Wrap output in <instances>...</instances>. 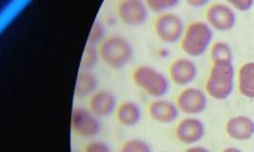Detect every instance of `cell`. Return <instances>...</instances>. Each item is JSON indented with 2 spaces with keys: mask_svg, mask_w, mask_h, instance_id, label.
<instances>
[{
  "mask_svg": "<svg viewBox=\"0 0 254 152\" xmlns=\"http://www.w3.org/2000/svg\"><path fill=\"white\" fill-rule=\"evenodd\" d=\"M100 59L113 69H121L134 55V48L126 36L109 35L98 46Z\"/></svg>",
  "mask_w": 254,
  "mask_h": 152,
  "instance_id": "6da1fadb",
  "label": "cell"
},
{
  "mask_svg": "<svg viewBox=\"0 0 254 152\" xmlns=\"http://www.w3.org/2000/svg\"><path fill=\"white\" fill-rule=\"evenodd\" d=\"M133 84L153 99L162 98L170 91V78L157 68L141 64L131 72Z\"/></svg>",
  "mask_w": 254,
  "mask_h": 152,
  "instance_id": "7a4b0ae2",
  "label": "cell"
},
{
  "mask_svg": "<svg viewBox=\"0 0 254 152\" xmlns=\"http://www.w3.org/2000/svg\"><path fill=\"white\" fill-rule=\"evenodd\" d=\"M233 77L234 69L232 63H213L206 82V91L211 97L224 100L231 95L233 90Z\"/></svg>",
  "mask_w": 254,
  "mask_h": 152,
  "instance_id": "3957f363",
  "label": "cell"
},
{
  "mask_svg": "<svg viewBox=\"0 0 254 152\" xmlns=\"http://www.w3.org/2000/svg\"><path fill=\"white\" fill-rule=\"evenodd\" d=\"M212 39V31L208 24L193 21L186 27L181 38V48L190 56L202 55Z\"/></svg>",
  "mask_w": 254,
  "mask_h": 152,
  "instance_id": "277c9868",
  "label": "cell"
},
{
  "mask_svg": "<svg viewBox=\"0 0 254 152\" xmlns=\"http://www.w3.org/2000/svg\"><path fill=\"white\" fill-rule=\"evenodd\" d=\"M70 127L76 136L82 139H93L100 133L102 124L100 118L89 107L78 105L72 109Z\"/></svg>",
  "mask_w": 254,
  "mask_h": 152,
  "instance_id": "5b68a950",
  "label": "cell"
},
{
  "mask_svg": "<svg viewBox=\"0 0 254 152\" xmlns=\"http://www.w3.org/2000/svg\"><path fill=\"white\" fill-rule=\"evenodd\" d=\"M153 29L161 41L171 44L181 40L186 28L182 17L178 13L171 11L156 15Z\"/></svg>",
  "mask_w": 254,
  "mask_h": 152,
  "instance_id": "8992f818",
  "label": "cell"
},
{
  "mask_svg": "<svg viewBox=\"0 0 254 152\" xmlns=\"http://www.w3.org/2000/svg\"><path fill=\"white\" fill-rule=\"evenodd\" d=\"M119 19L127 26H141L147 22L150 10L146 1L143 0H121L116 5Z\"/></svg>",
  "mask_w": 254,
  "mask_h": 152,
  "instance_id": "52a82bcc",
  "label": "cell"
},
{
  "mask_svg": "<svg viewBox=\"0 0 254 152\" xmlns=\"http://www.w3.org/2000/svg\"><path fill=\"white\" fill-rule=\"evenodd\" d=\"M176 105L179 110L188 115L203 112L208 104L207 96L200 89L188 87L182 90L176 97Z\"/></svg>",
  "mask_w": 254,
  "mask_h": 152,
  "instance_id": "ba28073f",
  "label": "cell"
},
{
  "mask_svg": "<svg viewBox=\"0 0 254 152\" xmlns=\"http://www.w3.org/2000/svg\"><path fill=\"white\" fill-rule=\"evenodd\" d=\"M179 112L176 103L164 97L153 99L148 105L150 119L163 125L173 124L179 116Z\"/></svg>",
  "mask_w": 254,
  "mask_h": 152,
  "instance_id": "9c48e42d",
  "label": "cell"
},
{
  "mask_svg": "<svg viewBox=\"0 0 254 152\" xmlns=\"http://www.w3.org/2000/svg\"><path fill=\"white\" fill-rule=\"evenodd\" d=\"M175 137L185 145H193L201 140L205 134L203 122L195 117H186L180 120L175 127Z\"/></svg>",
  "mask_w": 254,
  "mask_h": 152,
  "instance_id": "30bf717a",
  "label": "cell"
},
{
  "mask_svg": "<svg viewBox=\"0 0 254 152\" xmlns=\"http://www.w3.org/2000/svg\"><path fill=\"white\" fill-rule=\"evenodd\" d=\"M117 105L116 94L109 90H97L89 97L88 107L99 118L109 117L116 113Z\"/></svg>",
  "mask_w": 254,
  "mask_h": 152,
  "instance_id": "8fae6325",
  "label": "cell"
},
{
  "mask_svg": "<svg viewBox=\"0 0 254 152\" xmlns=\"http://www.w3.org/2000/svg\"><path fill=\"white\" fill-rule=\"evenodd\" d=\"M196 75V66L190 59H174L169 66V78L177 86H188L195 79Z\"/></svg>",
  "mask_w": 254,
  "mask_h": 152,
  "instance_id": "7c38bea8",
  "label": "cell"
},
{
  "mask_svg": "<svg viewBox=\"0 0 254 152\" xmlns=\"http://www.w3.org/2000/svg\"><path fill=\"white\" fill-rule=\"evenodd\" d=\"M208 23L219 31L230 30L235 23V14L231 8L223 3L210 5L206 12Z\"/></svg>",
  "mask_w": 254,
  "mask_h": 152,
  "instance_id": "4fadbf2b",
  "label": "cell"
},
{
  "mask_svg": "<svg viewBox=\"0 0 254 152\" xmlns=\"http://www.w3.org/2000/svg\"><path fill=\"white\" fill-rule=\"evenodd\" d=\"M115 114L120 125L124 127H134L141 121L142 108L138 103L132 100H125L118 104Z\"/></svg>",
  "mask_w": 254,
  "mask_h": 152,
  "instance_id": "5bb4252c",
  "label": "cell"
},
{
  "mask_svg": "<svg viewBox=\"0 0 254 152\" xmlns=\"http://www.w3.org/2000/svg\"><path fill=\"white\" fill-rule=\"evenodd\" d=\"M227 133L235 140H249L254 134V122L251 118L238 116L227 123Z\"/></svg>",
  "mask_w": 254,
  "mask_h": 152,
  "instance_id": "9a60e30c",
  "label": "cell"
},
{
  "mask_svg": "<svg viewBox=\"0 0 254 152\" xmlns=\"http://www.w3.org/2000/svg\"><path fill=\"white\" fill-rule=\"evenodd\" d=\"M99 79L93 70H79L74 85V95L78 98L92 96L98 90Z\"/></svg>",
  "mask_w": 254,
  "mask_h": 152,
  "instance_id": "2e32d148",
  "label": "cell"
},
{
  "mask_svg": "<svg viewBox=\"0 0 254 152\" xmlns=\"http://www.w3.org/2000/svg\"><path fill=\"white\" fill-rule=\"evenodd\" d=\"M239 90L249 98H254V63H247L239 71Z\"/></svg>",
  "mask_w": 254,
  "mask_h": 152,
  "instance_id": "e0dca14e",
  "label": "cell"
},
{
  "mask_svg": "<svg viewBox=\"0 0 254 152\" xmlns=\"http://www.w3.org/2000/svg\"><path fill=\"white\" fill-rule=\"evenodd\" d=\"M99 59L100 54L98 47L86 43L81 56L80 70H93Z\"/></svg>",
  "mask_w": 254,
  "mask_h": 152,
  "instance_id": "ac0fdd59",
  "label": "cell"
},
{
  "mask_svg": "<svg viewBox=\"0 0 254 152\" xmlns=\"http://www.w3.org/2000/svg\"><path fill=\"white\" fill-rule=\"evenodd\" d=\"M210 55L213 63L216 62H230L232 61V52L229 44L225 42H216L212 45Z\"/></svg>",
  "mask_w": 254,
  "mask_h": 152,
  "instance_id": "d6986e66",
  "label": "cell"
},
{
  "mask_svg": "<svg viewBox=\"0 0 254 152\" xmlns=\"http://www.w3.org/2000/svg\"><path fill=\"white\" fill-rule=\"evenodd\" d=\"M116 152H152L150 143L141 138H131L124 142Z\"/></svg>",
  "mask_w": 254,
  "mask_h": 152,
  "instance_id": "ffe728a7",
  "label": "cell"
},
{
  "mask_svg": "<svg viewBox=\"0 0 254 152\" xmlns=\"http://www.w3.org/2000/svg\"><path fill=\"white\" fill-rule=\"evenodd\" d=\"M106 36L107 35H106V27L104 23L100 19H96L93 22L92 28L89 32L87 44L98 47L106 38Z\"/></svg>",
  "mask_w": 254,
  "mask_h": 152,
  "instance_id": "44dd1931",
  "label": "cell"
},
{
  "mask_svg": "<svg viewBox=\"0 0 254 152\" xmlns=\"http://www.w3.org/2000/svg\"><path fill=\"white\" fill-rule=\"evenodd\" d=\"M150 12L157 14L171 12L178 4V0H147L146 1Z\"/></svg>",
  "mask_w": 254,
  "mask_h": 152,
  "instance_id": "7402d4cb",
  "label": "cell"
},
{
  "mask_svg": "<svg viewBox=\"0 0 254 152\" xmlns=\"http://www.w3.org/2000/svg\"><path fill=\"white\" fill-rule=\"evenodd\" d=\"M83 152H113L112 148L104 141L92 140L84 148Z\"/></svg>",
  "mask_w": 254,
  "mask_h": 152,
  "instance_id": "603a6c76",
  "label": "cell"
},
{
  "mask_svg": "<svg viewBox=\"0 0 254 152\" xmlns=\"http://www.w3.org/2000/svg\"><path fill=\"white\" fill-rule=\"evenodd\" d=\"M229 3H231L237 10L248 11L254 5V0H230Z\"/></svg>",
  "mask_w": 254,
  "mask_h": 152,
  "instance_id": "cb8c5ba5",
  "label": "cell"
},
{
  "mask_svg": "<svg viewBox=\"0 0 254 152\" xmlns=\"http://www.w3.org/2000/svg\"><path fill=\"white\" fill-rule=\"evenodd\" d=\"M184 152H209L206 148L200 147V146H192L186 150Z\"/></svg>",
  "mask_w": 254,
  "mask_h": 152,
  "instance_id": "d4e9b609",
  "label": "cell"
},
{
  "mask_svg": "<svg viewBox=\"0 0 254 152\" xmlns=\"http://www.w3.org/2000/svg\"><path fill=\"white\" fill-rule=\"evenodd\" d=\"M188 3L193 7H202L208 3L207 0H188Z\"/></svg>",
  "mask_w": 254,
  "mask_h": 152,
  "instance_id": "484cf974",
  "label": "cell"
},
{
  "mask_svg": "<svg viewBox=\"0 0 254 152\" xmlns=\"http://www.w3.org/2000/svg\"><path fill=\"white\" fill-rule=\"evenodd\" d=\"M223 152H242L240 150L238 149H235V148H228L226 150H224Z\"/></svg>",
  "mask_w": 254,
  "mask_h": 152,
  "instance_id": "4316f807",
  "label": "cell"
},
{
  "mask_svg": "<svg viewBox=\"0 0 254 152\" xmlns=\"http://www.w3.org/2000/svg\"><path fill=\"white\" fill-rule=\"evenodd\" d=\"M71 152H78V151H75V150H73V151H71Z\"/></svg>",
  "mask_w": 254,
  "mask_h": 152,
  "instance_id": "83f0119b",
  "label": "cell"
},
{
  "mask_svg": "<svg viewBox=\"0 0 254 152\" xmlns=\"http://www.w3.org/2000/svg\"></svg>",
  "mask_w": 254,
  "mask_h": 152,
  "instance_id": "f1b7e54d",
  "label": "cell"
}]
</instances>
